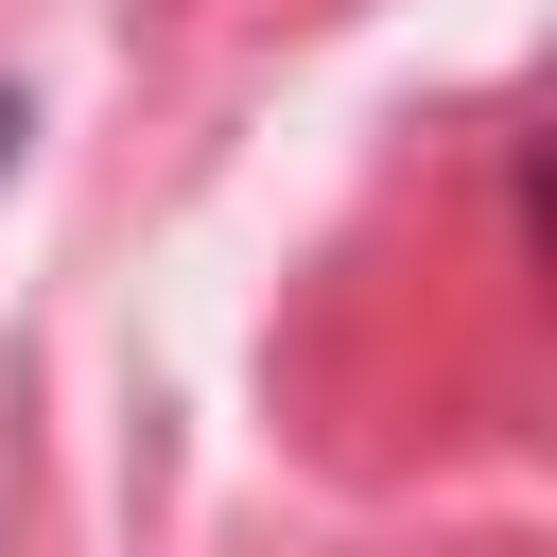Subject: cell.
Masks as SVG:
<instances>
[{
	"instance_id": "6da1fadb",
	"label": "cell",
	"mask_w": 557,
	"mask_h": 557,
	"mask_svg": "<svg viewBox=\"0 0 557 557\" xmlns=\"http://www.w3.org/2000/svg\"><path fill=\"white\" fill-rule=\"evenodd\" d=\"M17 139H35V104H17V87H0V174H17Z\"/></svg>"
}]
</instances>
